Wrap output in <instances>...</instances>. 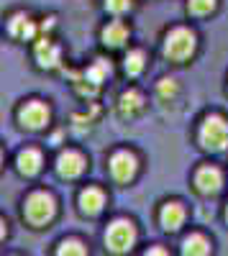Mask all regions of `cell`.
<instances>
[{"mask_svg": "<svg viewBox=\"0 0 228 256\" xmlns=\"http://www.w3.org/2000/svg\"><path fill=\"white\" fill-rule=\"evenodd\" d=\"M123 67H126V74L136 77L144 72V67H146V54H144L141 49H131L126 54V59H123Z\"/></svg>", "mask_w": 228, "mask_h": 256, "instance_id": "cell-18", "label": "cell"}, {"mask_svg": "<svg viewBox=\"0 0 228 256\" xmlns=\"http://www.w3.org/2000/svg\"><path fill=\"white\" fill-rule=\"evenodd\" d=\"M49 105H44L41 100H28L24 108L18 110V120L20 126L31 128V131H38V128H44L49 123Z\"/></svg>", "mask_w": 228, "mask_h": 256, "instance_id": "cell-6", "label": "cell"}, {"mask_svg": "<svg viewBox=\"0 0 228 256\" xmlns=\"http://www.w3.org/2000/svg\"><path fill=\"white\" fill-rule=\"evenodd\" d=\"M36 62H38V67H44V70H54L59 67V62H62V52L59 46L54 44L52 38H38V44H36Z\"/></svg>", "mask_w": 228, "mask_h": 256, "instance_id": "cell-11", "label": "cell"}, {"mask_svg": "<svg viewBox=\"0 0 228 256\" xmlns=\"http://www.w3.org/2000/svg\"><path fill=\"white\" fill-rule=\"evenodd\" d=\"M144 256H170V254H167V248H162V246H152Z\"/></svg>", "mask_w": 228, "mask_h": 256, "instance_id": "cell-23", "label": "cell"}, {"mask_svg": "<svg viewBox=\"0 0 228 256\" xmlns=\"http://www.w3.org/2000/svg\"><path fill=\"white\" fill-rule=\"evenodd\" d=\"M131 6H134V0H106V8H108L110 13H116V16L131 10Z\"/></svg>", "mask_w": 228, "mask_h": 256, "instance_id": "cell-22", "label": "cell"}, {"mask_svg": "<svg viewBox=\"0 0 228 256\" xmlns=\"http://www.w3.org/2000/svg\"><path fill=\"white\" fill-rule=\"evenodd\" d=\"M198 141L205 152L210 154H218V152H226L228 146V120L218 113H210L205 116L202 123H200V131H198Z\"/></svg>", "mask_w": 228, "mask_h": 256, "instance_id": "cell-2", "label": "cell"}, {"mask_svg": "<svg viewBox=\"0 0 228 256\" xmlns=\"http://www.w3.org/2000/svg\"><path fill=\"white\" fill-rule=\"evenodd\" d=\"M184 216H188V212H184L182 202L170 200V202H164V205H162V210H159V223H162V228L167 230V233H174V230H180V228H182Z\"/></svg>", "mask_w": 228, "mask_h": 256, "instance_id": "cell-9", "label": "cell"}, {"mask_svg": "<svg viewBox=\"0 0 228 256\" xmlns=\"http://www.w3.org/2000/svg\"><path fill=\"white\" fill-rule=\"evenodd\" d=\"M110 72H113L110 62L100 56V59H95V62L90 64V67L85 70V80H88V82H92V84H98V88H100V82L106 80V77H108Z\"/></svg>", "mask_w": 228, "mask_h": 256, "instance_id": "cell-17", "label": "cell"}, {"mask_svg": "<svg viewBox=\"0 0 228 256\" xmlns=\"http://www.w3.org/2000/svg\"><path fill=\"white\" fill-rule=\"evenodd\" d=\"M198 49V36L190 31V28H184V26H177L172 31H167V36H164V44H162V52L164 56H167L170 62H188Z\"/></svg>", "mask_w": 228, "mask_h": 256, "instance_id": "cell-1", "label": "cell"}, {"mask_svg": "<svg viewBox=\"0 0 228 256\" xmlns=\"http://www.w3.org/2000/svg\"><path fill=\"white\" fill-rule=\"evenodd\" d=\"M56 256H88V248H85V244L77 241V238H67V241L59 244Z\"/></svg>", "mask_w": 228, "mask_h": 256, "instance_id": "cell-19", "label": "cell"}, {"mask_svg": "<svg viewBox=\"0 0 228 256\" xmlns=\"http://www.w3.org/2000/svg\"><path fill=\"white\" fill-rule=\"evenodd\" d=\"M156 95H159V100H172V98L177 95V82H174L172 77L159 80V84H156Z\"/></svg>", "mask_w": 228, "mask_h": 256, "instance_id": "cell-21", "label": "cell"}, {"mask_svg": "<svg viewBox=\"0 0 228 256\" xmlns=\"http://www.w3.org/2000/svg\"><path fill=\"white\" fill-rule=\"evenodd\" d=\"M56 172L64 180L80 177L82 172H85V156H82L80 152H74V148H67V152H62L59 159H56Z\"/></svg>", "mask_w": 228, "mask_h": 256, "instance_id": "cell-8", "label": "cell"}, {"mask_svg": "<svg viewBox=\"0 0 228 256\" xmlns=\"http://www.w3.org/2000/svg\"><path fill=\"white\" fill-rule=\"evenodd\" d=\"M144 110V95L138 90H126L118 98V113L123 118H134Z\"/></svg>", "mask_w": 228, "mask_h": 256, "instance_id": "cell-15", "label": "cell"}, {"mask_svg": "<svg viewBox=\"0 0 228 256\" xmlns=\"http://www.w3.org/2000/svg\"><path fill=\"white\" fill-rule=\"evenodd\" d=\"M220 187H223V174H220L218 166L205 164L195 172V190L200 195H218Z\"/></svg>", "mask_w": 228, "mask_h": 256, "instance_id": "cell-7", "label": "cell"}, {"mask_svg": "<svg viewBox=\"0 0 228 256\" xmlns=\"http://www.w3.org/2000/svg\"><path fill=\"white\" fill-rule=\"evenodd\" d=\"M226 223H228V205H226Z\"/></svg>", "mask_w": 228, "mask_h": 256, "instance_id": "cell-24", "label": "cell"}, {"mask_svg": "<svg viewBox=\"0 0 228 256\" xmlns=\"http://www.w3.org/2000/svg\"><path fill=\"white\" fill-rule=\"evenodd\" d=\"M100 38H102V44H106V46L118 49V46H123L128 41V26L123 24V20H110V24L102 28Z\"/></svg>", "mask_w": 228, "mask_h": 256, "instance_id": "cell-14", "label": "cell"}, {"mask_svg": "<svg viewBox=\"0 0 228 256\" xmlns=\"http://www.w3.org/2000/svg\"><path fill=\"white\" fill-rule=\"evenodd\" d=\"M136 226L131 220H113L106 230V248L110 254H128L136 246Z\"/></svg>", "mask_w": 228, "mask_h": 256, "instance_id": "cell-4", "label": "cell"}, {"mask_svg": "<svg viewBox=\"0 0 228 256\" xmlns=\"http://www.w3.org/2000/svg\"><path fill=\"white\" fill-rule=\"evenodd\" d=\"M8 31H10V36H16V38L31 41V38L36 36L38 26L31 20V16H28V13H16V16L8 20Z\"/></svg>", "mask_w": 228, "mask_h": 256, "instance_id": "cell-13", "label": "cell"}, {"mask_svg": "<svg viewBox=\"0 0 228 256\" xmlns=\"http://www.w3.org/2000/svg\"><path fill=\"white\" fill-rule=\"evenodd\" d=\"M218 6V0H188V10L192 16H208Z\"/></svg>", "mask_w": 228, "mask_h": 256, "instance_id": "cell-20", "label": "cell"}, {"mask_svg": "<svg viewBox=\"0 0 228 256\" xmlns=\"http://www.w3.org/2000/svg\"><path fill=\"white\" fill-rule=\"evenodd\" d=\"M108 164H110V174H113L116 182H131V180L136 177V172H138V159H136V154L126 152V148L116 152Z\"/></svg>", "mask_w": 228, "mask_h": 256, "instance_id": "cell-5", "label": "cell"}, {"mask_svg": "<svg viewBox=\"0 0 228 256\" xmlns=\"http://www.w3.org/2000/svg\"><path fill=\"white\" fill-rule=\"evenodd\" d=\"M54 216H56V200H54L52 192L36 190V192H31V195L26 198V202H24V218L34 228H41V226L52 223Z\"/></svg>", "mask_w": 228, "mask_h": 256, "instance_id": "cell-3", "label": "cell"}, {"mask_svg": "<svg viewBox=\"0 0 228 256\" xmlns=\"http://www.w3.org/2000/svg\"><path fill=\"white\" fill-rule=\"evenodd\" d=\"M41 164H44V159H41V154L36 148H24V152H18V156H16V166L24 177H36L41 172Z\"/></svg>", "mask_w": 228, "mask_h": 256, "instance_id": "cell-12", "label": "cell"}, {"mask_svg": "<svg viewBox=\"0 0 228 256\" xmlns=\"http://www.w3.org/2000/svg\"><path fill=\"white\" fill-rule=\"evenodd\" d=\"M182 256H210V241L202 233H190L182 241Z\"/></svg>", "mask_w": 228, "mask_h": 256, "instance_id": "cell-16", "label": "cell"}, {"mask_svg": "<svg viewBox=\"0 0 228 256\" xmlns=\"http://www.w3.org/2000/svg\"><path fill=\"white\" fill-rule=\"evenodd\" d=\"M102 205H106V192H102L100 187H85L80 192V212L82 216H98V212L102 210Z\"/></svg>", "mask_w": 228, "mask_h": 256, "instance_id": "cell-10", "label": "cell"}]
</instances>
